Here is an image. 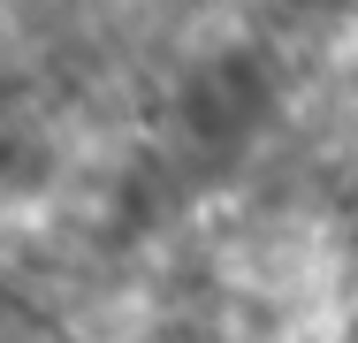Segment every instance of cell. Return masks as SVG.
Segmentation results:
<instances>
[{"instance_id":"cell-1","label":"cell","mask_w":358,"mask_h":343,"mask_svg":"<svg viewBox=\"0 0 358 343\" xmlns=\"http://www.w3.org/2000/svg\"><path fill=\"white\" fill-rule=\"evenodd\" d=\"M62 168L54 137L31 130V122H0V191H46Z\"/></svg>"}]
</instances>
